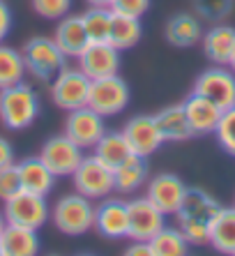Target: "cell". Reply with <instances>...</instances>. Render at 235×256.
<instances>
[{
	"mask_svg": "<svg viewBox=\"0 0 235 256\" xmlns=\"http://www.w3.org/2000/svg\"><path fill=\"white\" fill-rule=\"evenodd\" d=\"M222 210L219 201L200 187H187L178 208V228L184 233L189 244H210V224Z\"/></svg>",
	"mask_w": 235,
	"mask_h": 256,
	"instance_id": "1",
	"label": "cell"
},
{
	"mask_svg": "<svg viewBox=\"0 0 235 256\" xmlns=\"http://www.w3.org/2000/svg\"><path fill=\"white\" fill-rule=\"evenodd\" d=\"M40 116V97L26 81L0 88V122L7 130H28Z\"/></svg>",
	"mask_w": 235,
	"mask_h": 256,
	"instance_id": "2",
	"label": "cell"
},
{
	"mask_svg": "<svg viewBox=\"0 0 235 256\" xmlns=\"http://www.w3.org/2000/svg\"><path fill=\"white\" fill-rule=\"evenodd\" d=\"M21 56H24L26 72L44 84L53 81L67 67V56L60 51L51 37H30L21 48Z\"/></svg>",
	"mask_w": 235,
	"mask_h": 256,
	"instance_id": "3",
	"label": "cell"
},
{
	"mask_svg": "<svg viewBox=\"0 0 235 256\" xmlns=\"http://www.w3.org/2000/svg\"><path fill=\"white\" fill-rule=\"evenodd\" d=\"M51 220L60 233L65 236H83L94 224V203L92 198L83 196L78 192L65 194L56 201L51 210Z\"/></svg>",
	"mask_w": 235,
	"mask_h": 256,
	"instance_id": "4",
	"label": "cell"
},
{
	"mask_svg": "<svg viewBox=\"0 0 235 256\" xmlns=\"http://www.w3.org/2000/svg\"><path fill=\"white\" fill-rule=\"evenodd\" d=\"M132 92L130 86L122 76H104L90 81V92H88V106L97 111L100 116L108 118V116L122 114L124 108L130 106Z\"/></svg>",
	"mask_w": 235,
	"mask_h": 256,
	"instance_id": "5",
	"label": "cell"
},
{
	"mask_svg": "<svg viewBox=\"0 0 235 256\" xmlns=\"http://www.w3.org/2000/svg\"><path fill=\"white\" fill-rule=\"evenodd\" d=\"M74 180V190L83 196L100 201L104 196H111V192H116V182H113V168L106 166L100 157H83L76 171L72 173Z\"/></svg>",
	"mask_w": 235,
	"mask_h": 256,
	"instance_id": "6",
	"label": "cell"
},
{
	"mask_svg": "<svg viewBox=\"0 0 235 256\" xmlns=\"http://www.w3.org/2000/svg\"><path fill=\"white\" fill-rule=\"evenodd\" d=\"M2 214H5L7 224H18V226H28L40 231L51 217V210H48L46 196L21 190L18 194H14L12 198L5 201Z\"/></svg>",
	"mask_w": 235,
	"mask_h": 256,
	"instance_id": "7",
	"label": "cell"
},
{
	"mask_svg": "<svg viewBox=\"0 0 235 256\" xmlns=\"http://www.w3.org/2000/svg\"><path fill=\"white\" fill-rule=\"evenodd\" d=\"M194 92L214 102L222 111L235 106V72L228 65H212L198 74Z\"/></svg>",
	"mask_w": 235,
	"mask_h": 256,
	"instance_id": "8",
	"label": "cell"
},
{
	"mask_svg": "<svg viewBox=\"0 0 235 256\" xmlns=\"http://www.w3.org/2000/svg\"><path fill=\"white\" fill-rule=\"evenodd\" d=\"M90 78L81 70L65 67L58 76L51 81V100L62 111H74L88 104Z\"/></svg>",
	"mask_w": 235,
	"mask_h": 256,
	"instance_id": "9",
	"label": "cell"
},
{
	"mask_svg": "<svg viewBox=\"0 0 235 256\" xmlns=\"http://www.w3.org/2000/svg\"><path fill=\"white\" fill-rule=\"evenodd\" d=\"M42 162L53 171L56 178H65L76 171V166L83 160V148L76 146L67 134H58L44 141L40 150Z\"/></svg>",
	"mask_w": 235,
	"mask_h": 256,
	"instance_id": "10",
	"label": "cell"
},
{
	"mask_svg": "<svg viewBox=\"0 0 235 256\" xmlns=\"http://www.w3.org/2000/svg\"><path fill=\"white\" fill-rule=\"evenodd\" d=\"M104 132H106L104 116L92 111L88 104L81 108H74V111H67L65 132L62 134H67L83 150H92L94 143L104 136Z\"/></svg>",
	"mask_w": 235,
	"mask_h": 256,
	"instance_id": "11",
	"label": "cell"
},
{
	"mask_svg": "<svg viewBox=\"0 0 235 256\" xmlns=\"http://www.w3.org/2000/svg\"><path fill=\"white\" fill-rule=\"evenodd\" d=\"M92 228L106 240H122L127 238L130 228V210L127 201L122 198L104 196L94 206V224Z\"/></svg>",
	"mask_w": 235,
	"mask_h": 256,
	"instance_id": "12",
	"label": "cell"
},
{
	"mask_svg": "<svg viewBox=\"0 0 235 256\" xmlns=\"http://www.w3.org/2000/svg\"><path fill=\"white\" fill-rule=\"evenodd\" d=\"M127 210H130V228H127V238L130 240L150 242L154 233L166 226V214L148 196L132 198L127 203Z\"/></svg>",
	"mask_w": 235,
	"mask_h": 256,
	"instance_id": "13",
	"label": "cell"
},
{
	"mask_svg": "<svg viewBox=\"0 0 235 256\" xmlns=\"http://www.w3.org/2000/svg\"><path fill=\"white\" fill-rule=\"evenodd\" d=\"M76 60H78V70L90 81L113 76L120 70V51L108 42H90Z\"/></svg>",
	"mask_w": 235,
	"mask_h": 256,
	"instance_id": "14",
	"label": "cell"
},
{
	"mask_svg": "<svg viewBox=\"0 0 235 256\" xmlns=\"http://www.w3.org/2000/svg\"><path fill=\"white\" fill-rule=\"evenodd\" d=\"M122 134L127 138V143H130L132 152L141 157H150L166 143L152 116H134V118H130L122 127Z\"/></svg>",
	"mask_w": 235,
	"mask_h": 256,
	"instance_id": "15",
	"label": "cell"
},
{
	"mask_svg": "<svg viewBox=\"0 0 235 256\" xmlns=\"http://www.w3.org/2000/svg\"><path fill=\"white\" fill-rule=\"evenodd\" d=\"M146 190H148L146 196L150 198L162 212L176 214L184 198L187 185L182 182V178H178L176 173H157L154 178H150Z\"/></svg>",
	"mask_w": 235,
	"mask_h": 256,
	"instance_id": "16",
	"label": "cell"
},
{
	"mask_svg": "<svg viewBox=\"0 0 235 256\" xmlns=\"http://www.w3.org/2000/svg\"><path fill=\"white\" fill-rule=\"evenodd\" d=\"M184 116L189 120V127H192V134L194 136H206V134H214V127H217L219 118H222V108L210 102L203 95H192L182 102Z\"/></svg>",
	"mask_w": 235,
	"mask_h": 256,
	"instance_id": "17",
	"label": "cell"
},
{
	"mask_svg": "<svg viewBox=\"0 0 235 256\" xmlns=\"http://www.w3.org/2000/svg\"><path fill=\"white\" fill-rule=\"evenodd\" d=\"M53 42L58 44V48L67 58H78L83 54V48L90 44V37L86 32V26H83L81 14H67L58 21L56 26V35H53Z\"/></svg>",
	"mask_w": 235,
	"mask_h": 256,
	"instance_id": "18",
	"label": "cell"
},
{
	"mask_svg": "<svg viewBox=\"0 0 235 256\" xmlns=\"http://www.w3.org/2000/svg\"><path fill=\"white\" fill-rule=\"evenodd\" d=\"M166 40L168 44L178 48H189L200 42L203 28H200V18L189 12H178L166 21Z\"/></svg>",
	"mask_w": 235,
	"mask_h": 256,
	"instance_id": "19",
	"label": "cell"
},
{
	"mask_svg": "<svg viewBox=\"0 0 235 256\" xmlns=\"http://www.w3.org/2000/svg\"><path fill=\"white\" fill-rule=\"evenodd\" d=\"M203 40V54L212 65H228L230 54L235 48V28L226 24H217L208 30Z\"/></svg>",
	"mask_w": 235,
	"mask_h": 256,
	"instance_id": "20",
	"label": "cell"
},
{
	"mask_svg": "<svg viewBox=\"0 0 235 256\" xmlns=\"http://www.w3.org/2000/svg\"><path fill=\"white\" fill-rule=\"evenodd\" d=\"M18 166V178H21V187L32 194H42L46 196L56 185V176L51 168L42 162V157H26L16 164Z\"/></svg>",
	"mask_w": 235,
	"mask_h": 256,
	"instance_id": "21",
	"label": "cell"
},
{
	"mask_svg": "<svg viewBox=\"0 0 235 256\" xmlns=\"http://www.w3.org/2000/svg\"><path fill=\"white\" fill-rule=\"evenodd\" d=\"M0 247L5 256H32L40 252V236L35 228L5 224L0 231Z\"/></svg>",
	"mask_w": 235,
	"mask_h": 256,
	"instance_id": "22",
	"label": "cell"
},
{
	"mask_svg": "<svg viewBox=\"0 0 235 256\" xmlns=\"http://www.w3.org/2000/svg\"><path fill=\"white\" fill-rule=\"evenodd\" d=\"M146 180H148L146 157L134 155V152L113 168V182H116L118 194H134L136 190H141L146 185Z\"/></svg>",
	"mask_w": 235,
	"mask_h": 256,
	"instance_id": "23",
	"label": "cell"
},
{
	"mask_svg": "<svg viewBox=\"0 0 235 256\" xmlns=\"http://www.w3.org/2000/svg\"><path fill=\"white\" fill-rule=\"evenodd\" d=\"M152 118H154V122H157L164 141L180 143V141H187V138L194 136V134H192V127H189L187 116H184L182 104H170V106L157 111Z\"/></svg>",
	"mask_w": 235,
	"mask_h": 256,
	"instance_id": "24",
	"label": "cell"
},
{
	"mask_svg": "<svg viewBox=\"0 0 235 256\" xmlns=\"http://www.w3.org/2000/svg\"><path fill=\"white\" fill-rule=\"evenodd\" d=\"M141 37H143L141 18L113 12L111 30H108V40H106V42L113 44L118 51H124V48L136 46V44L141 42Z\"/></svg>",
	"mask_w": 235,
	"mask_h": 256,
	"instance_id": "25",
	"label": "cell"
},
{
	"mask_svg": "<svg viewBox=\"0 0 235 256\" xmlns=\"http://www.w3.org/2000/svg\"><path fill=\"white\" fill-rule=\"evenodd\" d=\"M210 244L222 254H235V206L224 208L210 224Z\"/></svg>",
	"mask_w": 235,
	"mask_h": 256,
	"instance_id": "26",
	"label": "cell"
},
{
	"mask_svg": "<svg viewBox=\"0 0 235 256\" xmlns=\"http://www.w3.org/2000/svg\"><path fill=\"white\" fill-rule=\"evenodd\" d=\"M92 150H94L92 155L100 157L106 166H111V168H116L120 162H124L132 155V148L122 132H108V130L104 132V136L100 141L94 143Z\"/></svg>",
	"mask_w": 235,
	"mask_h": 256,
	"instance_id": "27",
	"label": "cell"
},
{
	"mask_svg": "<svg viewBox=\"0 0 235 256\" xmlns=\"http://www.w3.org/2000/svg\"><path fill=\"white\" fill-rule=\"evenodd\" d=\"M150 247H152V256H182L187 254L189 242L180 228L164 226L150 238Z\"/></svg>",
	"mask_w": 235,
	"mask_h": 256,
	"instance_id": "28",
	"label": "cell"
},
{
	"mask_svg": "<svg viewBox=\"0 0 235 256\" xmlns=\"http://www.w3.org/2000/svg\"><path fill=\"white\" fill-rule=\"evenodd\" d=\"M111 16H113V10L106 5H90L88 10L81 14L90 42H106V40H108Z\"/></svg>",
	"mask_w": 235,
	"mask_h": 256,
	"instance_id": "29",
	"label": "cell"
},
{
	"mask_svg": "<svg viewBox=\"0 0 235 256\" xmlns=\"http://www.w3.org/2000/svg\"><path fill=\"white\" fill-rule=\"evenodd\" d=\"M24 76H26V65L21 51L0 42V88L18 84V81H24Z\"/></svg>",
	"mask_w": 235,
	"mask_h": 256,
	"instance_id": "30",
	"label": "cell"
},
{
	"mask_svg": "<svg viewBox=\"0 0 235 256\" xmlns=\"http://www.w3.org/2000/svg\"><path fill=\"white\" fill-rule=\"evenodd\" d=\"M214 136H217L219 146L228 155L235 157V106L222 111V118H219L217 127H214Z\"/></svg>",
	"mask_w": 235,
	"mask_h": 256,
	"instance_id": "31",
	"label": "cell"
},
{
	"mask_svg": "<svg viewBox=\"0 0 235 256\" xmlns=\"http://www.w3.org/2000/svg\"><path fill=\"white\" fill-rule=\"evenodd\" d=\"M194 10L198 18L224 21L233 12V0H194Z\"/></svg>",
	"mask_w": 235,
	"mask_h": 256,
	"instance_id": "32",
	"label": "cell"
},
{
	"mask_svg": "<svg viewBox=\"0 0 235 256\" xmlns=\"http://www.w3.org/2000/svg\"><path fill=\"white\" fill-rule=\"evenodd\" d=\"M32 10L46 21H60L72 12V0H32Z\"/></svg>",
	"mask_w": 235,
	"mask_h": 256,
	"instance_id": "33",
	"label": "cell"
},
{
	"mask_svg": "<svg viewBox=\"0 0 235 256\" xmlns=\"http://www.w3.org/2000/svg\"><path fill=\"white\" fill-rule=\"evenodd\" d=\"M21 190H24V187H21V178H18L16 162L5 168H0V201L5 203L7 198H12L14 194H18Z\"/></svg>",
	"mask_w": 235,
	"mask_h": 256,
	"instance_id": "34",
	"label": "cell"
},
{
	"mask_svg": "<svg viewBox=\"0 0 235 256\" xmlns=\"http://www.w3.org/2000/svg\"><path fill=\"white\" fill-rule=\"evenodd\" d=\"M111 10L118 14L141 18L150 10V0H111Z\"/></svg>",
	"mask_w": 235,
	"mask_h": 256,
	"instance_id": "35",
	"label": "cell"
},
{
	"mask_svg": "<svg viewBox=\"0 0 235 256\" xmlns=\"http://www.w3.org/2000/svg\"><path fill=\"white\" fill-rule=\"evenodd\" d=\"M12 10L7 5L5 0H0V42L10 35V30H12Z\"/></svg>",
	"mask_w": 235,
	"mask_h": 256,
	"instance_id": "36",
	"label": "cell"
},
{
	"mask_svg": "<svg viewBox=\"0 0 235 256\" xmlns=\"http://www.w3.org/2000/svg\"><path fill=\"white\" fill-rule=\"evenodd\" d=\"M14 164V148L5 136H0V168Z\"/></svg>",
	"mask_w": 235,
	"mask_h": 256,
	"instance_id": "37",
	"label": "cell"
},
{
	"mask_svg": "<svg viewBox=\"0 0 235 256\" xmlns=\"http://www.w3.org/2000/svg\"><path fill=\"white\" fill-rule=\"evenodd\" d=\"M127 254H132V256H152V247H150V242L134 240V244L127 250Z\"/></svg>",
	"mask_w": 235,
	"mask_h": 256,
	"instance_id": "38",
	"label": "cell"
},
{
	"mask_svg": "<svg viewBox=\"0 0 235 256\" xmlns=\"http://www.w3.org/2000/svg\"><path fill=\"white\" fill-rule=\"evenodd\" d=\"M86 2H90V5H106V7H111V0H86Z\"/></svg>",
	"mask_w": 235,
	"mask_h": 256,
	"instance_id": "39",
	"label": "cell"
},
{
	"mask_svg": "<svg viewBox=\"0 0 235 256\" xmlns=\"http://www.w3.org/2000/svg\"><path fill=\"white\" fill-rule=\"evenodd\" d=\"M228 67L235 72V48H233V54H230V60H228Z\"/></svg>",
	"mask_w": 235,
	"mask_h": 256,
	"instance_id": "40",
	"label": "cell"
},
{
	"mask_svg": "<svg viewBox=\"0 0 235 256\" xmlns=\"http://www.w3.org/2000/svg\"><path fill=\"white\" fill-rule=\"evenodd\" d=\"M5 224H7V222H5V214L0 212V231H2V228H5Z\"/></svg>",
	"mask_w": 235,
	"mask_h": 256,
	"instance_id": "41",
	"label": "cell"
},
{
	"mask_svg": "<svg viewBox=\"0 0 235 256\" xmlns=\"http://www.w3.org/2000/svg\"><path fill=\"white\" fill-rule=\"evenodd\" d=\"M0 256H2V247H0Z\"/></svg>",
	"mask_w": 235,
	"mask_h": 256,
	"instance_id": "42",
	"label": "cell"
}]
</instances>
